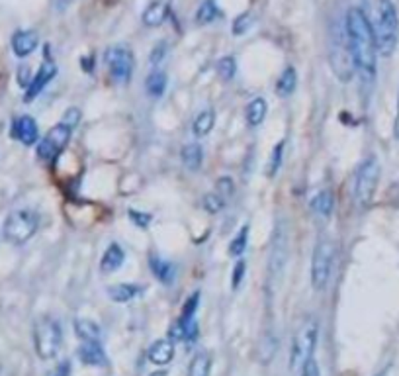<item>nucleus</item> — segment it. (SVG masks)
I'll use <instances>...</instances> for the list:
<instances>
[{
	"label": "nucleus",
	"mask_w": 399,
	"mask_h": 376,
	"mask_svg": "<svg viewBox=\"0 0 399 376\" xmlns=\"http://www.w3.org/2000/svg\"><path fill=\"white\" fill-rule=\"evenodd\" d=\"M345 34H347L348 51L355 63V71H358L362 80L372 83L376 77L378 49H376L370 20L364 14V10L358 6L348 8L347 16H345Z\"/></svg>",
	"instance_id": "1"
},
{
	"label": "nucleus",
	"mask_w": 399,
	"mask_h": 376,
	"mask_svg": "<svg viewBox=\"0 0 399 376\" xmlns=\"http://www.w3.org/2000/svg\"><path fill=\"white\" fill-rule=\"evenodd\" d=\"M376 40V49L383 57H390L395 51L399 37L398 10L391 0H374L372 22H370Z\"/></svg>",
	"instance_id": "2"
},
{
	"label": "nucleus",
	"mask_w": 399,
	"mask_h": 376,
	"mask_svg": "<svg viewBox=\"0 0 399 376\" xmlns=\"http://www.w3.org/2000/svg\"><path fill=\"white\" fill-rule=\"evenodd\" d=\"M317 343V322L312 315H305L302 324L297 325L292 339V351H290V370L302 372L304 367L313 359V351Z\"/></svg>",
	"instance_id": "3"
},
{
	"label": "nucleus",
	"mask_w": 399,
	"mask_h": 376,
	"mask_svg": "<svg viewBox=\"0 0 399 376\" xmlns=\"http://www.w3.org/2000/svg\"><path fill=\"white\" fill-rule=\"evenodd\" d=\"M63 343V329L61 324L51 317L44 315L39 317L34 325V345L37 357L44 360H51L57 357Z\"/></svg>",
	"instance_id": "4"
},
{
	"label": "nucleus",
	"mask_w": 399,
	"mask_h": 376,
	"mask_svg": "<svg viewBox=\"0 0 399 376\" xmlns=\"http://www.w3.org/2000/svg\"><path fill=\"white\" fill-rule=\"evenodd\" d=\"M37 228H39L37 214L34 210L22 208V210L10 212L8 218L4 222L2 234H4V239L12 245H24L35 236Z\"/></svg>",
	"instance_id": "5"
},
{
	"label": "nucleus",
	"mask_w": 399,
	"mask_h": 376,
	"mask_svg": "<svg viewBox=\"0 0 399 376\" xmlns=\"http://www.w3.org/2000/svg\"><path fill=\"white\" fill-rule=\"evenodd\" d=\"M378 183H380V163L378 159L370 155L366 157L358 171H356L355 176V204L358 208H368L370 202H372L374 194H376V188H378Z\"/></svg>",
	"instance_id": "6"
},
{
	"label": "nucleus",
	"mask_w": 399,
	"mask_h": 376,
	"mask_svg": "<svg viewBox=\"0 0 399 376\" xmlns=\"http://www.w3.org/2000/svg\"><path fill=\"white\" fill-rule=\"evenodd\" d=\"M335 253L337 247L333 243V239L323 237L319 243L313 249L312 257V286L313 290L327 289L331 280V272H333V265H335Z\"/></svg>",
	"instance_id": "7"
},
{
	"label": "nucleus",
	"mask_w": 399,
	"mask_h": 376,
	"mask_svg": "<svg viewBox=\"0 0 399 376\" xmlns=\"http://www.w3.org/2000/svg\"><path fill=\"white\" fill-rule=\"evenodd\" d=\"M104 63L113 83H118V85L130 83L133 67H135V59H133V53L128 47H123V45L108 47L104 53Z\"/></svg>",
	"instance_id": "8"
},
{
	"label": "nucleus",
	"mask_w": 399,
	"mask_h": 376,
	"mask_svg": "<svg viewBox=\"0 0 399 376\" xmlns=\"http://www.w3.org/2000/svg\"><path fill=\"white\" fill-rule=\"evenodd\" d=\"M70 130L67 123H55L51 130L45 133V138L42 141H37V157L42 161H53L59 157V153H63V149L69 145Z\"/></svg>",
	"instance_id": "9"
},
{
	"label": "nucleus",
	"mask_w": 399,
	"mask_h": 376,
	"mask_svg": "<svg viewBox=\"0 0 399 376\" xmlns=\"http://www.w3.org/2000/svg\"><path fill=\"white\" fill-rule=\"evenodd\" d=\"M57 77V65L53 61H45L34 77H32V83L26 90V97H24V102H34L35 98L39 97L44 92V88L51 83L53 79Z\"/></svg>",
	"instance_id": "10"
},
{
	"label": "nucleus",
	"mask_w": 399,
	"mask_h": 376,
	"mask_svg": "<svg viewBox=\"0 0 399 376\" xmlns=\"http://www.w3.org/2000/svg\"><path fill=\"white\" fill-rule=\"evenodd\" d=\"M12 138L18 140L22 145H35L39 141V130H37V122L32 116H20L12 123Z\"/></svg>",
	"instance_id": "11"
},
{
	"label": "nucleus",
	"mask_w": 399,
	"mask_h": 376,
	"mask_svg": "<svg viewBox=\"0 0 399 376\" xmlns=\"http://www.w3.org/2000/svg\"><path fill=\"white\" fill-rule=\"evenodd\" d=\"M37 45H39V35L35 34L34 30H18L16 34L12 35V51L20 59L30 57L37 49Z\"/></svg>",
	"instance_id": "12"
},
{
	"label": "nucleus",
	"mask_w": 399,
	"mask_h": 376,
	"mask_svg": "<svg viewBox=\"0 0 399 376\" xmlns=\"http://www.w3.org/2000/svg\"><path fill=\"white\" fill-rule=\"evenodd\" d=\"M78 359L88 367H106V353L98 341H85L78 347Z\"/></svg>",
	"instance_id": "13"
},
{
	"label": "nucleus",
	"mask_w": 399,
	"mask_h": 376,
	"mask_svg": "<svg viewBox=\"0 0 399 376\" xmlns=\"http://www.w3.org/2000/svg\"><path fill=\"white\" fill-rule=\"evenodd\" d=\"M168 12H171V0H153L143 12V24L147 28H159L161 24H165Z\"/></svg>",
	"instance_id": "14"
},
{
	"label": "nucleus",
	"mask_w": 399,
	"mask_h": 376,
	"mask_svg": "<svg viewBox=\"0 0 399 376\" xmlns=\"http://www.w3.org/2000/svg\"><path fill=\"white\" fill-rule=\"evenodd\" d=\"M147 357L153 365L165 367L174 359V341L173 339H159L149 347Z\"/></svg>",
	"instance_id": "15"
},
{
	"label": "nucleus",
	"mask_w": 399,
	"mask_h": 376,
	"mask_svg": "<svg viewBox=\"0 0 399 376\" xmlns=\"http://www.w3.org/2000/svg\"><path fill=\"white\" fill-rule=\"evenodd\" d=\"M125 262V251L118 243H112V245L106 249V253L102 255V261H100V269L106 274L110 272H116L122 269V265Z\"/></svg>",
	"instance_id": "16"
},
{
	"label": "nucleus",
	"mask_w": 399,
	"mask_h": 376,
	"mask_svg": "<svg viewBox=\"0 0 399 376\" xmlns=\"http://www.w3.org/2000/svg\"><path fill=\"white\" fill-rule=\"evenodd\" d=\"M284 261H286V239L282 234H276L272 255H270V280H274L280 274Z\"/></svg>",
	"instance_id": "17"
},
{
	"label": "nucleus",
	"mask_w": 399,
	"mask_h": 376,
	"mask_svg": "<svg viewBox=\"0 0 399 376\" xmlns=\"http://www.w3.org/2000/svg\"><path fill=\"white\" fill-rule=\"evenodd\" d=\"M149 269L155 274L156 280H161L163 284H173L176 279V269H174L173 262L165 261L161 257H151L149 259Z\"/></svg>",
	"instance_id": "18"
},
{
	"label": "nucleus",
	"mask_w": 399,
	"mask_h": 376,
	"mask_svg": "<svg viewBox=\"0 0 399 376\" xmlns=\"http://www.w3.org/2000/svg\"><path fill=\"white\" fill-rule=\"evenodd\" d=\"M141 292H143V289L137 286V284H125V282H123V284H113V286H110V289H108V296H110V300L116 302V304H128L131 300H135Z\"/></svg>",
	"instance_id": "19"
},
{
	"label": "nucleus",
	"mask_w": 399,
	"mask_h": 376,
	"mask_svg": "<svg viewBox=\"0 0 399 376\" xmlns=\"http://www.w3.org/2000/svg\"><path fill=\"white\" fill-rule=\"evenodd\" d=\"M75 332H77V335L82 341L100 343V337H102L100 325L92 322V320H87V317H78L77 322H75Z\"/></svg>",
	"instance_id": "20"
},
{
	"label": "nucleus",
	"mask_w": 399,
	"mask_h": 376,
	"mask_svg": "<svg viewBox=\"0 0 399 376\" xmlns=\"http://www.w3.org/2000/svg\"><path fill=\"white\" fill-rule=\"evenodd\" d=\"M266 110H269V104H266V100L264 98H252L249 106H247V123L251 126V128H257V126H261L264 122V118H266Z\"/></svg>",
	"instance_id": "21"
},
{
	"label": "nucleus",
	"mask_w": 399,
	"mask_h": 376,
	"mask_svg": "<svg viewBox=\"0 0 399 376\" xmlns=\"http://www.w3.org/2000/svg\"><path fill=\"white\" fill-rule=\"evenodd\" d=\"M166 83H168V79H166L165 71H159V69L151 71L147 80H145V90H147L149 97L153 98L163 97L166 90Z\"/></svg>",
	"instance_id": "22"
},
{
	"label": "nucleus",
	"mask_w": 399,
	"mask_h": 376,
	"mask_svg": "<svg viewBox=\"0 0 399 376\" xmlns=\"http://www.w3.org/2000/svg\"><path fill=\"white\" fill-rule=\"evenodd\" d=\"M180 157H183L184 166L188 171H198L202 166V161H204V149L200 147V143H188L183 147Z\"/></svg>",
	"instance_id": "23"
},
{
	"label": "nucleus",
	"mask_w": 399,
	"mask_h": 376,
	"mask_svg": "<svg viewBox=\"0 0 399 376\" xmlns=\"http://www.w3.org/2000/svg\"><path fill=\"white\" fill-rule=\"evenodd\" d=\"M217 16H219V8H217L216 0H204L198 6V10H196L194 22H196L198 26H208Z\"/></svg>",
	"instance_id": "24"
},
{
	"label": "nucleus",
	"mask_w": 399,
	"mask_h": 376,
	"mask_svg": "<svg viewBox=\"0 0 399 376\" xmlns=\"http://www.w3.org/2000/svg\"><path fill=\"white\" fill-rule=\"evenodd\" d=\"M333 206H335V198H333L331 190H321L312 200V210L317 216H321V218H329L331 214H333Z\"/></svg>",
	"instance_id": "25"
},
{
	"label": "nucleus",
	"mask_w": 399,
	"mask_h": 376,
	"mask_svg": "<svg viewBox=\"0 0 399 376\" xmlns=\"http://www.w3.org/2000/svg\"><path fill=\"white\" fill-rule=\"evenodd\" d=\"M295 85H297V73H295L294 67H286L282 71V75L278 77L276 92L280 97H290L295 90Z\"/></svg>",
	"instance_id": "26"
},
{
	"label": "nucleus",
	"mask_w": 399,
	"mask_h": 376,
	"mask_svg": "<svg viewBox=\"0 0 399 376\" xmlns=\"http://www.w3.org/2000/svg\"><path fill=\"white\" fill-rule=\"evenodd\" d=\"M214 123H216V114L211 110H204L196 116V120L192 123V131L196 138H206L209 131L214 130Z\"/></svg>",
	"instance_id": "27"
},
{
	"label": "nucleus",
	"mask_w": 399,
	"mask_h": 376,
	"mask_svg": "<svg viewBox=\"0 0 399 376\" xmlns=\"http://www.w3.org/2000/svg\"><path fill=\"white\" fill-rule=\"evenodd\" d=\"M211 370V359H209L208 353H198L190 363L188 368V376H209Z\"/></svg>",
	"instance_id": "28"
},
{
	"label": "nucleus",
	"mask_w": 399,
	"mask_h": 376,
	"mask_svg": "<svg viewBox=\"0 0 399 376\" xmlns=\"http://www.w3.org/2000/svg\"><path fill=\"white\" fill-rule=\"evenodd\" d=\"M247 241H249V226H243L239 229V234L235 236L233 241L229 243V255L241 257L247 251Z\"/></svg>",
	"instance_id": "29"
},
{
	"label": "nucleus",
	"mask_w": 399,
	"mask_h": 376,
	"mask_svg": "<svg viewBox=\"0 0 399 376\" xmlns=\"http://www.w3.org/2000/svg\"><path fill=\"white\" fill-rule=\"evenodd\" d=\"M217 75L221 77L223 80H231L237 75V61H235V57L231 55H227V57H221L219 61H217Z\"/></svg>",
	"instance_id": "30"
},
{
	"label": "nucleus",
	"mask_w": 399,
	"mask_h": 376,
	"mask_svg": "<svg viewBox=\"0 0 399 376\" xmlns=\"http://www.w3.org/2000/svg\"><path fill=\"white\" fill-rule=\"evenodd\" d=\"M278 349V339L272 335V333H266L264 337H262L261 341V359L262 363H270L272 357H274V353Z\"/></svg>",
	"instance_id": "31"
},
{
	"label": "nucleus",
	"mask_w": 399,
	"mask_h": 376,
	"mask_svg": "<svg viewBox=\"0 0 399 376\" xmlns=\"http://www.w3.org/2000/svg\"><path fill=\"white\" fill-rule=\"evenodd\" d=\"M202 206H204V210L209 212V214H217V212H221L226 208V198L219 196L217 193L206 194L204 200H202Z\"/></svg>",
	"instance_id": "32"
},
{
	"label": "nucleus",
	"mask_w": 399,
	"mask_h": 376,
	"mask_svg": "<svg viewBox=\"0 0 399 376\" xmlns=\"http://www.w3.org/2000/svg\"><path fill=\"white\" fill-rule=\"evenodd\" d=\"M282 155H284V141H280L276 147L272 149V155H270L269 166H266V175L274 176L282 166Z\"/></svg>",
	"instance_id": "33"
},
{
	"label": "nucleus",
	"mask_w": 399,
	"mask_h": 376,
	"mask_svg": "<svg viewBox=\"0 0 399 376\" xmlns=\"http://www.w3.org/2000/svg\"><path fill=\"white\" fill-rule=\"evenodd\" d=\"M252 24H254V16H252V14H249V12H245V14H241V16L235 18L233 34L235 35L247 34V32H249V30L252 28Z\"/></svg>",
	"instance_id": "34"
},
{
	"label": "nucleus",
	"mask_w": 399,
	"mask_h": 376,
	"mask_svg": "<svg viewBox=\"0 0 399 376\" xmlns=\"http://www.w3.org/2000/svg\"><path fill=\"white\" fill-rule=\"evenodd\" d=\"M198 302H200V294L196 292V294H192V296L188 298V302L184 304L183 315H180V320H178V322H183V324H186V322H192V320H194V314H196V310H198Z\"/></svg>",
	"instance_id": "35"
},
{
	"label": "nucleus",
	"mask_w": 399,
	"mask_h": 376,
	"mask_svg": "<svg viewBox=\"0 0 399 376\" xmlns=\"http://www.w3.org/2000/svg\"><path fill=\"white\" fill-rule=\"evenodd\" d=\"M130 218L137 228H147L149 224H151V219H153V216H151V214H143V212L130 210Z\"/></svg>",
	"instance_id": "36"
},
{
	"label": "nucleus",
	"mask_w": 399,
	"mask_h": 376,
	"mask_svg": "<svg viewBox=\"0 0 399 376\" xmlns=\"http://www.w3.org/2000/svg\"><path fill=\"white\" fill-rule=\"evenodd\" d=\"M165 55H166V44L165 42H161V44L156 45L155 49L151 51V55H149V61H151V65H161L163 59H165Z\"/></svg>",
	"instance_id": "37"
},
{
	"label": "nucleus",
	"mask_w": 399,
	"mask_h": 376,
	"mask_svg": "<svg viewBox=\"0 0 399 376\" xmlns=\"http://www.w3.org/2000/svg\"><path fill=\"white\" fill-rule=\"evenodd\" d=\"M217 194L219 196H231L233 194V181L231 178H227V176H223V178H219L217 181Z\"/></svg>",
	"instance_id": "38"
},
{
	"label": "nucleus",
	"mask_w": 399,
	"mask_h": 376,
	"mask_svg": "<svg viewBox=\"0 0 399 376\" xmlns=\"http://www.w3.org/2000/svg\"><path fill=\"white\" fill-rule=\"evenodd\" d=\"M78 122H80V112H78V108H69L65 118H63V123H67L70 130H73V128H77Z\"/></svg>",
	"instance_id": "39"
},
{
	"label": "nucleus",
	"mask_w": 399,
	"mask_h": 376,
	"mask_svg": "<svg viewBox=\"0 0 399 376\" xmlns=\"http://www.w3.org/2000/svg\"><path fill=\"white\" fill-rule=\"evenodd\" d=\"M245 269H247V265H245V261H239V262H237V265H235L233 289H239V284H241V280H243Z\"/></svg>",
	"instance_id": "40"
},
{
	"label": "nucleus",
	"mask_w": 399,
	"mask_h": 376,
	"mask_svg": "<svg viewBox=\"0 0 399 376\" xmlns=\"http://www.w3.org/2000/svg\"><path fill=\"white\" fill-rule=\"evenodd\" d=\"M49 376H70V363H69V360H63L59 367L55 368L53 372H49Z\"/></svg>",
	"instance_id": "41"
},
{
	"label": "nucleus",
	"mask_w": 399,
	"mask_h": 376,
	"mask_svg": "<svg viewBox=\"0 0 399 376\" xmlns=\"http://www.w3.org/2000/svg\"><path fill=\"white\" fill-rule=\"evenodd\" d=\"M302 376H321L319 375V367H317V363L315 360H309L307 365L304 367V370H302Z\"/></svg>",
	"instance_id": "42"
},
{
	"label": "nucleus",
	"mask_w": 399,
	"mask_h": 376,
	"mask_svg": "<svg viewBox=\"0 0 399 376\" xmlns=\"http://www.w3.org/2000/svg\"><path fill=\"white\" fill-rule=\"evenodd\" d=\"M77 0H55V10L57 12H67Z\"/></svg>",
	"instance_id": "43"
},
{
	"label": "nucleus",
	"mask_w": 399,
	"mask_h": 376,
	"mask_svg": "<svg viewBox=\"0 0 399 376\" xmlns=\"http://www.w3.org/2000/svg\"><path fill=\"white\" fill-rule=\"evenodd\" d=\"M393 133H395V138L399 140V110H398V116H395V123H393Z\"/></svg>",
	"instance_id": "44"
},
{
	"label": "nucleus",
	"mask_w": 399,
	"mask_h": 376,
	"mask_svg": "<svg viewBox=\"0 0 399 376\" xmlns=\"http://www.w3.org/2000/svg\"><path fill=\"white\" fill-rule=\"evenodd\" d=\"M151 376H165V372H155V375H151Z\"/></svg>",
	"instance_id": "45"
}]
</instances>
